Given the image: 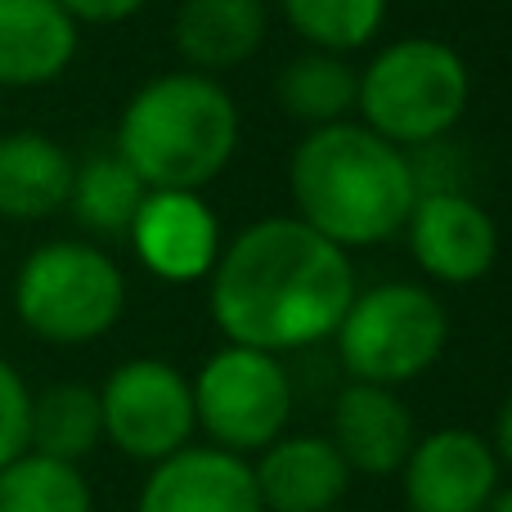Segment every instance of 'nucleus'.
Returning <instances> with one entry per match:
<instances>
[{
	"instance_id": "obj_1",
	"label": "nucleus",
	"mask_w": 512,
	"mask_h": 512,
	"mask_svg": "<svg viewBox=\"0 0 512 512\" xmlns=\"http://www.w3.org/2000/svg\"><path fill=\"white\" fill-rule=\"evenodd\" d=\"M355 288L351 252L297 216H265L216 256L207 274V310L225 342L288 355L328 342Z\"/></svg>"
},
{
	"instance_id": "obj_2",
	"label": "nucleus",
	"mask_w": 512,
	"mask_h": 512,
	"mask_svg": "<svg viewBox=\"0 0 512 512\" xmlns=\"http://www.w3.org/2000/svg\"><path fill=\"white\" fill-rule=\"evenodd\" d=\"M288 198L301 225L342 252H360L405 234L418 180L405 149L351 117L297 140L288 158Z\"/></svg>"
},
{
	"instance_id": "obj_3",
	"label": "nucleus",
	"mask_w": 512,
	"mask_h": 512,
	"mask_svg": "<svg viewBox=\"0 0 512 512\" xmlns=\"http://www.w3.org/2000/svg\"><path fill=\"white\" fill-rule=\"evenodd\" d=\"M243 140V117L221 77L194 68L158 72L122 104L113 153L144 189H194L230 171Z\"/></svg>"
},
{
	"instance_id": "obj_4",
	"label": "nucleus",
	"mask_w": 512,
	"mask_h": 512,
	"mask_svg": "<svg viewBox=\"0 0 512 512\" xmlns=\"http://www.w3.org/2000/svg\"><path fill=\"white\" fill-rule=\"evenodd\" d=\"M472 104V68L441 36H400L387 41L360 68L355 122L396 149L450 140Z\"/></svg>"
},
{
	"instance_id": "obj_5",
	"label": "nucleus",
	"mask_w": 512,
	"mask_h": 512,
	"mask_svg": "<svg viewBox=\"0 0 512 512\" xmlns=\"http://www.w3.org/2000/svg\"><path fill=\"white\" fill-rule=\"evenodd\" d=\"M14 315L50 346H90L126 315V274L99 243L50 239L14 274Z\"/></svg>"
},
{
	"instance_id": "obj_6",
	"label": "nucleus",
	"mask_w": 512,
	"mask_h": 512,
	"mask_svg": "<svg viewBox=\"0 0 512 512\" xmlns=\"http://www.w3.org/2000/svg\"><path fill=\"white\" fill-rule=\"evenodd\" d=\"M337 360L351 382L405 387L423 378L450 346V310L427 283L387 279L355 288L342 324L333 333Z\"/></svg>"
},
{
	"instance_id": "obj_7",
	"label": "nucleus",
	"mask_w": 512,
	"mask_h": 512,
	"mask_svg": "<svg viewBox=\"0 0 512 512\" xmlns=\"http://www.w3.org/2000/svg\"><path fill=\"white\" fill-rule=\"evenodd\" d=\"M194 387V418L198 432L239 459L261 454L288 432L292 418V373L283 369V355L252 351V346L225 342L212 351L189 378Z\"/></svg>"
},
{
	"instance_id": "obj_8",
	"label": "nucleus",
	"mask_w": 512,
	"mask_h": 512,
	"mask_svg": "<svg viewBox=\"0 0 512 512\" xmlns=\"http://www.w3.org/2000/svg\"><path fill=\"white\" fill-rule=\"evenodd\" d=\"M99 391V418H104V441L117 445V454L135 463H162L194 445V387L176 364L158 355H135L122 360L104 378Z\"/></svg>"
},
{
	"instance_id": "obj_9",
	"label": "nucleus",
	"mask_w": 512,
	"mask_h": 512,
	"mask_svg": "<svg viewBox=\"0 0 512 512\" xmlns=\"http://www.w3.org/2000/svg\"><path fill=\"white\" fill-rule=\"evenodd\" d=\"M405 243L418 270L445 288H472L499 265V225L468 189L418 194Z\"/></svg>"
},
{
	"instance_id": "obj_10",
	"label": "nucleus",
	"mask_w": 512,
	"mask_h": 512,
	"mask_svg": "<svg viewBox=\"0 0 512 512\" xmlns=\"http://www.w3.org/2000/svg\"><path fill=\"white\" fill-rule=\"evenodd\" d=\"M499 454L472 427H436L418 436L400 477L409 512H486L499 495Z\"/></svg>"
},
{
	"instance_id": "obj_11",
	"label": "nucleus",
	"mask_w": 512,
	"mask_h": 512,
	"mask_svg": "<svg viewBox=\"0 0 512 512\" xmlns=\"http://www.w3.org/2000/svg\"><path fill=\"white\" fill-rule=\"evenodd\" d=\"M135 261L162 283H198L221 256V221L194 189H149L126 230Z\"/></svg>"
},
{
	"instance_id": "obj_12",
	"label": "nucleus",
	"mask_w": 512,
	"mask_h": 512,
	"mask_svg": "<svg viewBox=\"0 0 512 512\" xmlns=\"http://www.w3.org/2000/svg\"><path fill=\"white\" fill-rule=\"evenodd\" d=\"M135 512H265L252 481V463L216 445H185L153 463Z\"/></svg>"
},
{
	"instance_id": "obj_13",
	"label": "nucleus",
	"mask_w": 512,
	"mask_h": 512,
	"mask_svg": "<svg viewBox=\"0 0 512 512\" xmlns=\"http://www.w3.org/2000/svg\"><path fill=\"white\" fill-rule=\"evenodd\" d=\"M328 441L351 472L396 477L418 441V427L400 391L373 387V382H346L333 400Z\"/></svg>"
},
{
	"instance_id": "obj_14",
	"label": "nucleus",
	"mask_w": 512,
	"mask_h": 512,
	"mask_svg": "<svg viewBox=\"0 0 512 512\" xmlns=\"http://www.w3.org/2000/svg\"><path fill=\"white\" fill-rule=\"evenodd\" d=\"M77 50L81 23L59 0H0V90L54 86Z\"/></svg>"
},
{
	"instance_id": "obj_15",
	"label": "nucleus",
	"mask_w": 512,
	"mask_h": 512,
	"mask_svg": "<svg viewBox=\"0 0 512 512\" xmlns=\"http://www.w3.org/2000/svg\"><path fill=\"white\" fill-rule=\"evenodd\" d=\"M265 512H333L351 490V468L328 436H288L265 445L252 463Z\"/></svg>"
},
{
	"instance_id": "obj_16",
	"label": "nucleus",
	"mask_w": 512,
	"mask_h": 512,
	"mask_svg": "<svg viewBox=\"0 0 512 512\" xmlns=\"http://www.w3.org/2000/svg\"><path fill=\"white\" fill-rule=\"evenodd\" d=\"M176 54L185 68L221 77L256 59L270 32V5L265 0H180L176 9Z\"/></svg>"
},
{
	"instance_id": "obj_17",
	"label": "nucleus",
	"mask_w": 512,
	"mask_h": 512,
	"mask_svg": "<svg viewBox=\"0 0 512 512\" xmlns=\"http://www.w3.org/2000/svg\"><path fill=\"white\" fill-rule=\"evenodd\" d=\"M72 153L45 131H5L0 135V221L32 225L50 221L68 207L72 194Z\"/></svg>"
},
{
	"instance_id": "obj_18",
	"label": "nucleus",
	"mask_w": 512,
	"mask_h": 512,
	"mask_svg": "<svg viewBox=\"0 0 512 512\" xmlns=\"http://www.w3.org/2000/svg\"><path fill=\"white\" fill-rule=\"evenodd\" d=\"M355 90H360V68L346 63V54L328 50H301L274 77V99L283 117H292L306 131L355 117Z\"/></svg>"
},
{
	"instance_id": "obj_19",
	"label": "nucleus",
	"mask_w": 512,
	"mask_h": 512,
	"mask_svg": "<svg viewBox=\"0 0 512 512\" xmlns=\"http://www.w3.org/2000/svg\"><path fill=\"white\" fill-rule=\"evenodd\" d=\"M104 441V418H99V391L86 382H54L41 396H32L27 418V450L59 463H81Z\"/></svg>"
},
{
	"instance_id": "obj_20",
	"label": "nucleus",
	"mask_w": 512,
	"mask_h": 512,
	"mask_svg": "<svg viewBox=\"0 0 512 512\" xmlns=\"http://www.w3.org/2000/svg\"><path fill=\"white\" fill-rule=\"evenodd\" d=\"M144 194L149 189L140 185V176L117 153H95V158L77 162V171H72L68 212L95 239H126Z\"/></svg>"
},
{
	"instance_id": "obj_21",
	"label": "nucleus",
	"mask_w": 512,
	"mask_h": 512,
	"mask_svg": "<svg viewBox=\"0 0 512 512\" xmlns=\"http://www.w3.org/2000/svg\"><path fill=\"white\" fill-rule=\"evenodd\" d=\"M279 14L306 41V50L355 54L378 41L391 0H279Z\"/></svg>"
},
{
	"instance_id": "obj_22",
	"label": "nucleus",
	"mask_w": 512,
	"mask_h": 512,
	"mask_svg": "<svg viewBox=\"0 0 512 512\" xmlns=\"http://www.w3.org/2000/svg\"><path fill=\"white\" fill-rule=\"evenodd\" d=\"M0 512H95V499L77 463L27 450L0 468Z\"/></svg>"
},
{
	"instance_id": "obj_23",
	"label": "nucleus",
	"mask_w": 512,
	"mask_h": 512,
	"mask_svg": "<svg viewBox=\"0 0 512 512\" xmlns=\"http://www.w3.org/2000/svg\"><path fill=\"white\" fill-rule=\"evenodd\" d=\"M27 418H32V387L9 360H0V468L27 454Z\"/></svg>"
},
{
	"instance_id": "obj_24",
	"label": "nucleus",
	"mask_w": 512,
	"mask_h": 512,
	"mask_svg": "<svg viewBox=\"0 0 512 512\" xmlns=\"http://www.w3.org/2000/svg\"><path fill=\"white\" fill-rule=\"evenodd\" d=\"M81 27H117V23H131L135 14L153 5V0H59Z\"/></svg>"
},
{
	"instance_id": "obj_25",
	"label": "nucleus",
	"mask_w": 512,
	"mask_h": 512,
	"mask_svg": "<svg viewBox=\"0 0 512 512\" xmlns=\"http://www.w3.org/2000/svg\"><path fill=\"white\" fill-rule=\"evenodd\" d=\"M490 445H495L499 463L512 468V391L504 396V405H499V414H495V436H490Z\"/></svg>"
},
{
	"instance_id": "obj_26",
	"label": "nucleus",
	"mask_w": 512,
	"mask_h": 512,
	"mask_svg": "<svg viewBox=\"0 0 512 512\" xmlns=\"http://www.w3.org/2000/svg\"><path fill=\"white\" fill-rule=\"evenodd\" d=\"M486 512H512V486H499V495L486 504Z\"/></svg>"
}]
</instances>
